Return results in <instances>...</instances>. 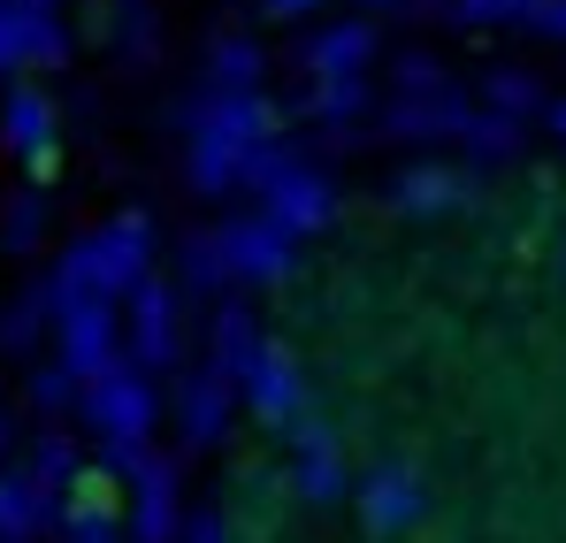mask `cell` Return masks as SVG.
<instances>
[{
  "mask_svg": "<svg viewBox=\"0 0 566 543\" xmlns=\"http://www.w3.org/2000/svg\"><path fill=\"white\" fill-rule=\"evenodd\" d=\"M544 15H552V31H566V0H559V8H544Z\"/></svg>",
  "mask_w": 566,
  "mask_h": 543,
  "instance_id": "6da1fadb",
  "label": "cell"
}]
</instances>
